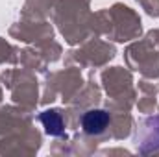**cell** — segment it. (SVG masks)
Masks as SVG:
<instances>
[{
  "mask_svg": "<svg viewBox=\"0 0 159 157\" xmlns=\"http://www.w3.org/2000/svg\"><path fill=\"white\" fill-rule=\"evenodd\" d=\"M109 126V113L104 109H91L81 117V128L87 135H100Z\"/></svg>",
  "mask_w": 159,
  "mask_h": 157,
  "instance_id": "obj_2",
  "label": "cell"
},
{
  "mask_svg": "<svg viewBox=\"0 0 159 157\" xmlns=\"http://www.w3.org/2000/svg\"><path fill=\"white\" fill-rule=\"evenodd\" d=\"M133 142L141 154H150L159 150V115L146 117L137 124Z\"/></svg>",
  "mask_w": 159,
  "mask_h": 157,
  "instance_id": "obj_1",
  "label": "cell"
},
{
  "mask_svg": "<svg viewBox=\"0 0 159 157\" xmlns=\"http://www.w3.org/2000/svg\"><path fill=\"white\" fill-rule=\"evenodd\" d=\"M39 120L48 135L59 137V135L65 133V122H63V118L57 111H44V113H41Z\"/></svg>",
  "mask_w": 159,
  "mask_h": 157,
  "instance_id": "obj_3",
  "label": "cell"
}]
</instances>
